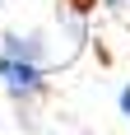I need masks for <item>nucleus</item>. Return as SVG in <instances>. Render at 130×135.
Listing matches in <instances>:
<instances>
[{"label": "nucleus", "instance_id": "3", "mask_svg": "<svg viewBox=\"0 0 130 135\" xmlns=\"http://www.w3.org/2000/svg\"><path fill=\"white\" fill-rule=\"evenodd\" d=\"M112 5H121V0H112Z\"/></svg>", "mask_w": 130, "mask_h": 135}, {"label": "nucleus", "instance_id": "2", "mask_svg": "<svg viewBox=\"0 0 130 135\" xmlns=\"http://www.w3.org/2000/svg\"><path fill=\"white\" fill-rule=\"evenodd\" d=\"M121 112H126V121H130V84L121 89Z\"/></svg>", "mask_w": 130, "mask_h": 135}, {"label": "nucleus", "instance_id": "1", "mask_svg": "<svg viewBox=\"0 0 130 135\" xmlns=\"http://www.w3.org/2000/svg\"><path fill=\"white\" fill-rule=\"evenodd\" d=\"M0 79L14 103H33L47 89L42 79V37L37 33H9L0 47Z\"/></svg>", "mask_w": 130, "mask_h": 135}]
</instances>
